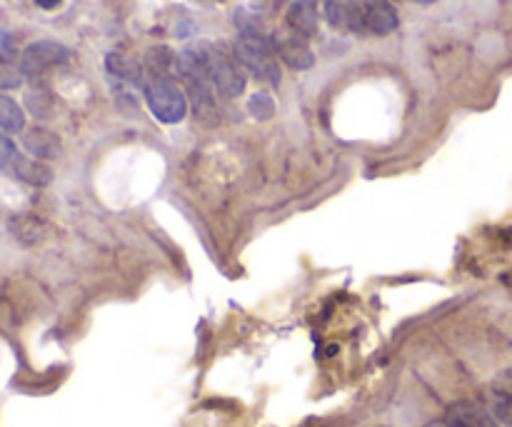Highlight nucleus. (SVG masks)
<instances>
[{
  "label": "nucleus",
  "instance_id": "nucleus-1",
  "mask_svg": "<svg viewBox=\"0 0 512 427\" xmlns=\"http://www.w3.org/2000/svg\"><path fill=\"white\" fill-rule=\"evenodd\" d=\"M233 55L243 65L245 73L265 85H280V63L275 55L273 43L255 28H240L233 43Z\"/></svg>",
  "mask_w": 512,
  "mask_h": 427
},
{
  "label": "nucleus",
  "instance_id": "nucleus-2",
  "mask_svg": "<svg viewBox=\"0 0 512 427\" xmlns=\"http://www.w3.org/2000/svg\"><path fill=\"white\" fill-rule=\"evenodd\" d=\"M193 53L198 55L205 75H208V80L220 95H225V98H238L243 93L245 70L233 53H228V50L218 48L213 43L195 45Z\"/></svg>",
  "mask_w": 512,
  "mask_h": 427
},
{
  "label": "nucleus",
  "instance_id": "nucleus-3",
  "mask_svg": "<svg viewBox=\"0 0 512 427\" xmlns=\"http://www.w3.org/2000/svg\"><path fill=\"white\" fill-rule=\"evenodd\" d=\"M145 103L150 113L165 125H175L188 115V95L180 88L175 75H148L143 83Z\"/></svg>",
  "mask_w": 512,
  "mask_h": 427
},
{
  "label": "nucleus",
  "instance_id": "nucleus-4",
  "mask_svg": "<svg viewBox=\"0 0 512 427\" xmlns=\"http://www.w3.org/2000/svg\"><path fill=\"white\" fill-rule=\"evenodd\" d=\"M175 78L185 85L188 90V98L193 100L195 115L200 120H213L215 118V100H213V83L205 75L203 65H200L198 55L193 53V48L185 50L175 60Z\"/></svg>",
  "mask_w": 512,
  "mask_h": 427
},
{
  "label": "nucleus",
  "instance_id": "nucleus-5",
  "mask_svg": "<svg viewBox=\"0 0 512 427\" xmlns=\"http://www.w3.org/2000/svg\"><path fill=\"white\" fill-rule=\"evenodd\" d=\"M70 58L68 48L55 40H35L20 53V73L23 78H40L50 68H58Z\"/></svg>",
  "mask_w": 512,
  "mask_h": 427
},
{
  "label": "nucleus",
  "instance_id": "nucleus-6",
  "mask_svg": "<svg viewBox=\"0 0 512 427\" xmlns=\"http://www.w3.org/2000/svg\"><path fill=\"white\" fill-rule=\"evenodd\" d=\"M270 43H273L275 55H278V58L288 65V68H293V70L313 68L315 55L303 35L293 33L290 28H283V30H275V33L270 35Z\"/></svg>",
  "mask_w": 512,
  "mask_h": 427
},
{
  "label": "nucleus",
  "instance_id": "nucleus-7",
  "mask_svg": "<svg viewBox=\"0 0 512 427\" xmlns=\"http://www.w3.org/2000/svg\"><path fill=\"white\" fill-rule=\"evenodd\" d=\"M443 423L448 427H500L493 410L478 400H458L455 405H450Z\"/></svg>",
  "mask_w": 512,
  "mask_h": 427
},
{
  "label": "nucleus",
  "instance_id": "nucleus-8",
  "mask_svg": "<svg viewBox=\"0 0 512 427\" xmlns=\"http://www.w3.org/2000/svg\"><path fill=\"white\" fill-rule=\"evenodd\" d=\"M325 18L333 28L350 30V33L365 35V18L363 5L350 3V0H325Z\"/></svg>",
  "mask_w": 512,
  "mask_h": 427
},
{
  "label": "nucleus",
  "instance_id": "nucleus-9",
  "mask_svg": "<svg viewBox=\"0 0 512 427\" xmlns=\"http://www.w3.org/2000/svg\"><path fill=\"white\" fill-rule=\"evenodd\" d=\"M363 18L365 30L373 35H390L400 25L398 10L390 5V0H365Z\"/></svg>",
  "mask_w": 512,
  "mask_h": 427
},
{
  "label": "nucleus",
  "instance_id": "nucleus-10",
  "mask_svg": "<svg viewBox=\"0 0 512 427\" xmlns=\"http://www.w3.org/2000/svg\"><path fill=\"white\" fill-rule=\"evenodd\" d=\"M285 20H288V28L293 30V33L303 35L305 40L315 38L320 30L318 3H315V0H295L288 8Z\"/></svg>",
  "mask_w": 512,
  "mask_h": 427
},
{
  "label": "nucleus",
  "instance_id": "nucleus-11",
  "mask_svg": "<svg viewBox=\"0 0 512 427\" xmlns=\"http://www.w3.org/2000/svg\"><path fill=\"white\" fill-rule=\"evenodd\" d=\"M25 150L33 155L35 160H53L60 153V140L58 135L50 133L48 128H33L25 133L23 138Z\"/></svg>",
  "mask_w": 512,
  "mask_h": 427
},
{
  "label": "nucleus",
  "instance_id": "nucleus-12",
  "mask_svg": "<svg viewBox=\"0 0 512 427\" xmlns=\"http://www.w3.org/2000/svg\"><path fill=\"white\" fill-rule=\"evenodd\" d=\"M105 68H108L110 75L125 80V83H133V85L145 83L143 68H140L133 58H128V55L123 53H110L108 60H105Z\"/></svg>",
  "mask_w": 512,
  "mask_h": 427
},
{
  "label": "nucleus",
  "instance_id": "nucleus-13",
  "mask_svg": "<svg viewBox=\"0 0 512 427\" xmlns=\"http://www.w3.org/2000/svg\"><path fill=\"white\" fill-rule=\"evenodd\" d=\"M10 173H13L18 180H23V183H30V185H48L50 180H53V173H50L40 160H28V158H20V155L15 158V163L10 165Z\"/></svg>",
  "mask_w": 512,
  "mask_h": 427
},
{
  "label": "nucleus",
  "instance_id": "nucleus-14",
  "mask_svg": "<svg viewBox=\"0 0 512 427\" xmlns=\"http://www.w3.org/2000/svg\"><path fill=\"white\" fill-rule=\"evenodd\" d=\"M25 128V113L13 98L0 95V130L5 133H23Z\"/></svg>",
  "mask_w": 512,
  "mask_h": 427
},
{
  "label": "nucleus",
  "instance_id": "nucleus-15",
  "mask_svg": "<svg viewBox=\"0 0 512 427\" xmlns=\"http://www.w3.org/2000/svg\"><path fill=\"white\" fill-rule=\"evenodd\" d=\"M248 110H250V115H253V118L268 120V118H273L275 103H273V98H270L268 93H255L253 98H250Z\"/></svg>",
  "mask_w": 512,
  "mask_h": 427
},
{
  "label": "nucleus",
  "instance_id": "nucleus-16",
  "mask_svg": "<svg viewBox=\"0 0 512 427\" xmlns=\"http://www.w3.org/2000/svg\"><path fill=\"white\" fill-rule=\"evenodd\" d=\"M13 60H18V43L8 30H0V63L10 65Z\"/></svg>",
  "mask_w": 512,
  "mask_h": 427
},
{
  "label": "nucleus",
  "instance_id": "nucleus-17",
  "mask_svg": "<svg viewBox=\"0 0 512 427\" xmlns=\"http://www.w3.org/2000/svg\"><path fill=\"white\" fill-rule=\"evenodd\" d=\"M15 158H18V148H15V143L8 138V135L0 133V168L10 170V165L15 163Z\"/></svg>",
  "mask_w": 512,
  "mask_h": 427
},
{
  "label": "nucleus",
  "instance_id": "nucleus-18",
  "mask_svg": "<svg viewBox=\"0 0 512 427\" xmlns=\"http://www.w3.org/2000/svg\"><path fill=\"white\" fill-rule=\"evenodd\" d=\"M20 83H23V73L15 68H10V65L0 63V90L20 88Z\"/></svg>",
  "mask_w": 512,
  "mask_h": 427
},
{
  "label": "nucleus",
  "instance_id": "nucleus-19",
  "mask_svg": "<svg viewBox=\"0 0 512 427\" xmlns=\"http://www.w3.org/2000/svg\"><path fill=\"white\" fill-rule=\"evenodd\" d=\"M33 3L38 5L40 10H55L60 3H63V0H33Z\"/></svg>",
  "mask_w": 512,
  "mask_h": 427
},
{
  "label": "nucleus",
  "instance_id": "nucleus-20",
  "mask_svg": "<svg viewBox=\"0 0 512 427\" xmlns=\"http://www.w3.org/2000/svg\"><path fill=\"white\" fill-rule=\"evenodd\" d=\"M413 3H420V5H430V3H435V0H413Z\"/></svg>",
  "mask_w": 512,
  "mask_h": 427
},
{
  "label": "nucleus",
  "instance_id": "nucleus-21",
  "mask_svg": "<svg viewBox=\"0 0 512 427\" xmlns=\"http://www.w3.org/2000/svg\"><path fill=\"white\" fill-rule=\"evenodd\" d=\"M428 427H448V425H445V423H443V420H440V423H430Z\"/></svg>",
  "mask_w": 512,
  "mask_h": 427
}]
</instances>
